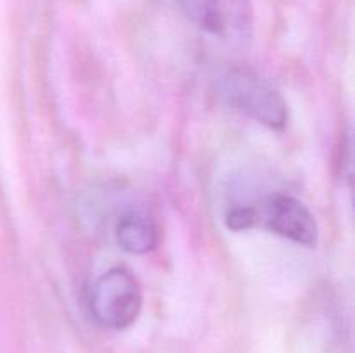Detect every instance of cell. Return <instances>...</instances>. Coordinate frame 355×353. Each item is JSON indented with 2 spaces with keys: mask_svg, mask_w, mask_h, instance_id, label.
Here are the masks:
<instances>
[{
  "mask_svg": "<svg viewBox=\"0 0 355 353\" xmlns=\"http://www.w3.org/2000/svg\"><path fill=\"white\" fill-rule=\"evenodd\" d=\"M225 225L231 230L266 228L307 248H314L319 237L318 221L311 210L297 197L284 192H274L257 203L231 208L225 215Z\"/></svg>",
  "mask_w": 355,
  "mask_h": 353,
  "instance_id": "1",
  "label": "cell"
},
{
  "mask_svg": "<svg viewBox=\"0 0 355 353\" xmlns=\"http://www.w3.org/2000/svg\"><path fill=\"white\" fill-rule=\"evenodd\" d=\"M116 242L130 255H146L159 242V230L155 221L141 211H128L116 224Z\"/></svg>",
  "mask_w": 355,
  "mask_h": 353,
  "instance_id": "5",
  "label": "cell"
},
{
  "mask_svg": "<svg viewBox=\"0 0 355 353\" xmlns=\"http://www.w3.org/2000/svg\"><path fill=\"white\" fill-rule=\"evenodd\" d=\"M217 96L232 109L246 114L270 130L288 127L290 111L286 100L267 80L243 68H225L214 80Z\"/></svg>",
  "mask_w": 355,
  "mask_h": 353,
  "instance_id": "2",
  "label": "cell"
},
{
  "mask_svg": "<svg viewBox=\"0 0 355 353\" xmlns=\"http://www.w3.org/2000/svg\"><path fill=\"white\" fill-rule=\"evenodd\" d=\"M187 19L201 31L231 47H245L253 35L250 0H175Z\"/></svg>",
  "mask_w": 355,
  "mask_h": 353,
  "instance_id": "4",
  "label": "cell"
},
{
  "mask_svg": "<svg viewBox=\"0 0 355 353\" xmlns=\"http://www.w3.org/2000/svg\"><path fill=\"white\" fill-rule=\"evenodd\" d=\"M142 287L137 277L125 266H114L94 280L89 310L103 327L121 331L137 320L142 310Z\"/></svg>",
  "mask_w": 355,
  "mask_h": 353,
  "instance_id": "3",
  "label": "cell"
}]
</instances>
